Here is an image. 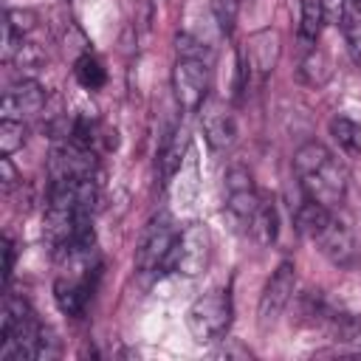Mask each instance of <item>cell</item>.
<instances>
[{
    "mask_svg": "<svg viewBox=\"0 0 361 361\" xmlns=\"http://www.w3.org/2000/svg\"><path fill=\"white\" fill-rule=\"evenodd\" d=\"M293 169H296V178L305 189V197H310L327 209H333L344 200L347 175L324 144H319V141L302 144L293 152Z\"/></svg>",
    "mask_w": 361,
    "mask_h": 361,
    "instance_id": "1",
    "label": "cell"
},
{
    "mask_svg": "<svg viewBox=\"0 0 361 361\" xmlns=\"http://www.w3.org/2000/svg\"><path fill=\"white\" fill-rule=\"evenodd\" d=\"M212 262V231L206 223L195 220L178 231V240L164 262V271L180 276H200Z\"/></svg>",
    "mask_w": 361,
    "mask_h": 361,
    "instance_id": "2",
    "label": "cell"
},
{
    "mask_svg": "<svg viewBox=\"0 0 361 361\" xmlns=\"http://www.w3.org/2000/svg\"><path fill=\"white\" fill-rule=\"evenodd\" d=\"M231 296L226 290H206L186 310V327L197 344L217 341L231 324Z\"/></svg>",
    "mask_w": 361,
    "mask_h": 361,
    "instance_id": "3",
    "label": "cell"
},
{
    "mask_svg": "<svg viewBox=\"0 0 361 361\" xmlns=\"http://www.w3.org/2000/svg\"><path fill=\"white\" fill-rule=\"evenodd\" d=\"M175 240H178V231L172 228L169 214H155L147 223L144 234H141V243H138V251H135V268L141 274L164 271V262H166Z\"/></svg>",
    "mask_w": 361,
    "mask_h": 361,
    "instance_id": "4",
    "label": "cell"
},
{
    "mask_svg": "<svg viewBox=\"0 0 361 361\" xmlns=\"http://www.w3.org/2000/svg\"><path fill=\"white\" fill-rule=\"evenodd\" d=\"M172 90L183 110H200L209 99V62L178 56L172 68Z\"/></svg>",
    "mask_w": 361,
    "mask_h": 361,
    "instance_id": "5",
    "label": "cell"
},
{
    "mask_svg": "<svg viewBox=\"0 0 361 361\" xmlns=\"http://www.w3.org/2000/svg\"><path fill=\"white\" fill-rule=\"evenodd\" d=\"M293 290H296V268H293V262L285 259V262L276 265V271L271 274V279H268V285L259 296V307H257L259 327L274 324L285 313V307L293 299Z\"/></svg>",
    "mask_w": 361,
    "mask_h": 361,
    "instance_id": "6",
    "label": "cell"
},
{
    "mask_svg": "<svg viewBox=\"0 0 361 361\" xmlns=\"http://www.w3.org/2000/svg\"><path fill=\"white\" fill-rule=\"evenodd\" d=\"M96 172V152L82 149L71 141H56L48 155V180L90 178Z\"/></svg>",
    "mask_w": 361,
    "mask_h": 361,
    "instance_id": "7",
    "label": "cell"
},
{
    "mask_svg": "<svg viewBox=\"0 0 361 361\" xmlns=\"http://www.w3.org/2000/svg\"><path fill=\"white\" fill-rule=\"evenodd\" d=\"M259 203H262V197L257 195L251 172L245 166H231L226 172V209H228V214L240 226H248L254 212L259 209Z\"/></svg>",
    "mask_w": 361,
    "mask_h": 361,
    "instance_id": "8",
    "label": "cell"
},
{
    "mask_svg": "<svg viewBox=\"0 0 361 361\" xmlns=\"http://www.w3.org/2000/svg\"><path fill=\"white\" fill-rule=\"evenodd\" d=\"M279 54H282V42H279V34L274 28H259L254 34H248L245 39V48H243V56L248 62V71L259 79H265L268 73H274L276 62H279Z\"/></svg>",
    "mask_w": 361,
    "mask_h": 361,
    "instance_id": "9",
    "label": "cell"
},
{
    "mask_svg": "<svg viewBox=\"0 0 361 361\" xmlns=\"http://www.w3.org/2000/svg\"><path fill=\"white\" fill-rule=\"evenodd\" d=\"M42 107H45V90L37 79H23L11 85L0 99L3 118H28V116H37Z\"/></svg>",
    "mask_w": 361,
    "mask_h": 361,
    "instance_id": "10",
    "label": "cell"
},
{
    "mask_svg": "<svg viewBox=\"0 0 361 361\" xmlns=\"http://www.w3.org/2000/svg\"><path fill=\"white\" fill-rule=\"evenodd\" d=\"M200 127H203V135L206 141L212 144V149H226L234 144L237 138V124H234V116L223 107V102L217 99H206L200 104Z\"/></svg>",
    "mask_w": 361,
    "mask_h": 361,
    "instance_id": "11",
    "label": "cell"
},
{
    "mask_svg": "<svg viewBox=\"0 0 361 361\" xmlns=\"http://www.w3.org/2000/svg\"><path fill=\"white\" fill-rule=\"evenodd\" d=\"M313 243L319 245V251L333 262V265H350L353 259H355V240H353V231L341 223V220H336V217H330V223L313 237Z\"/></svg>",
    "mask_w": 361,
    "mask_h": 361,
    "instance_id": "12",
    "label": "cell"
},
{
    "mask_svg": "<svg viewBox=\"0 0 361 361\" xmlns=\"http://www.w3.org/2000/svg\"><path fill=\"white\" fill-rule=\"evenodd\" d=\"M93 296V279L85 276H56L54 282V299L56 307L68 316H82L87 302Z\"/></svg>",
    "mask_w": 361,
    "mask_h": 361,
    "instance_id": "13",
    "label": "cell"
},
{
    "mask_svg": "<svg viewBox=\"0 0 361 361\" xmlns=\"http://www.w3.org/2000/svg\"><path fill=\"white\" fill-rule=\"evenodd\" d=\"M189 135L183 130H172L158 149V169H161V183H169L175 172H180L183 161L189 158Z\"/></svg>",
    "mask_w": 361,
    "mask_h": 361,
    "instance_id": "14",
    "label": "cell"
},
{
    "mask_svg": "<svg viewBox=\"0 0 361 361\" xmlns=\"http://www.w3.org/2000/svg\"><path fill=\"white\" fill-rule=\"evenodd\" d=\"M248 231L262 243V245H271L276 243L279 237V212L274 206V200H262L259 209L254 212L251 223H248Z\"/></svg>",
    "mask_w": 361,
    "mask_h": 361,
    "instance_id": "15",
    "label": "cell"
},
{
    "mask_svg": "<svg viewBox=\"0 0 361 361\" xmlns=\"http://www.w3.org/2000/svg\"><path fill=\"white\" fill-rule=\"evenodd\" d=\"M330 209L327 206H322V203H316V200H310V197H305V203L296 209V231L299 234H305V237H316L327 223H330Z\"/></svg>",
    "mask_w": 361,
    "mask_h": 361,
    "instance_id": "16",
    "label": "cell"
},
{
    "mask_svg": "<svg viewBox=\"0 0 361 361\" xmlns=\"http://www.w3.org/2000/svg\"><path fill=\"white\" fill-rule=\"evenodd\" d=\"M73 76H76V82H79L85 90H96V87H102V85L107 82L104 65H102L90 51H85L82 56H76V62H73Z\"/></svg>",
    "mask_w": 361,
    "mask_h": 361,
    "instance_id": "17",
    "label": "cell"
},
{
    "mask_svg": "<svg viewBox=\"0 0 361 361\" xmlns=\"http://www.w3.org/2000/svg\"><path fill=\"white\" fill-rule=\"evenodd\" d=\"M322 25H324V14H322L319 0H305L302 14H299V39L305 45H313L322 34Z\"/></svg>",
    "mask_w": 361,
    "mask_h": 361,
    "instance_id": "18",
    "label": "cell"
},
{
    "mask_svg": "<svg viewBox=\"0 0 361 361\" xmlns=\"http://www.w3.org/2000/svg\"><path fill=\"white\" fill-rule=\"evenodd\" d=\"M330 135L344 147L347 152H361V127L347 118V116H333L330 118Z\"/></svg>",
    "mask_w": 361,
    "mask_h": 361,
    "instance_id": "19",
    "label": "cell"
},
{
    "mask_svg": "<svg viewBox=\"0 0 361 361\" xmlns=\"http://www.w3.org/2000/svg\"><path fill=\"white\" fill-rule=\"evenodd\" d=\"M11 62L17 65V71H20V73H37V71L45 65V51H42L37 42L23 39V42L17 45V51H14Z\"/></svg>",
    "mask_w": 361,
    "mask_h": 361,
    "instance_id": "20",
    "label": "cell"
},
{
    "mask_svg": "<svg viewBox=\"0 0 361 361\" xmlns=\"http://www.w3.org/2000/svg\"><path fill=\"white\" fill-rule=\"evenodd\" d=\"M299 76H302L307 85H322V82L330 76V62H327V56H324L319 48H313V51L302 59Z\"/></svg>",
    "mask_w": 361,
    "mask_h": 361,
    "instance_id": "21",
    "label": "cell"
},
{
    "mask_svg": "<svg viewBox=\"0 0 361 361\" xmlns=\"http://www.w3.org/2000/svg\"><path fill=\"white\" fill-rule=\"evenodd\" d=\"M25 144V127L20 118H0V155H14Z\"/></svg>",
    "mask_w": 361,
    "mask_h": 361,
    "instance_id": "22",
    "label": "cell"
},
{
    "mask_svg": "<svg viewBox=\"0 0 361 361\" xmlns=\"http://www.w3.org/2000/svg\"><path fill=\"white\" fill-rule=\"evenodd\" d=\"M209 6H212L217 28L223 34H231L234 23H237V14H240V0H209Z\"/></svg>",
    "mask_w": 361,
    "mask_h": 361,
    "instance_id": "23",
    "label": "cell"
},
{
    "mask_svg": "<svg viewBox=\"0 0 361 361\" xmlns=\"http://www.w3.org/2000/svg\"><path fill=\"white\" fill-rule=\"evenodd\" d=\"M341 31H344V39H347V48H350V56L355 65H361V20L355 11H347L344 23H341Z\"/></svg>",
    "mask_w": 361,
    "mask_h": 361,
    "instance_id": "24",
    "label": "cell"
},
{
    "mask_svg": "<svg viewBox=\"0 0 361 361\" xmlns=\"http://www.w3.org/2000/svg\"><path fill=\"white\" fill-rule=\"evenodd\" d=\"M175 51H178L180 59H203V62H209V51H206V45H203L197 37L186 34V31L175 37Z\"/></svg>",
    "mask_w": 361,
    "mask_h": 361,
    "instance_id": "25",
    "label": "cell"
},
{
    "mask_svg": "<svg viewBox=\"0 0 361 361\" xmlns=\"http://www.w3.org/2000/svg\"><path fill=\"white\" fill-rule=\"evenodd\" d=\"M6 23L14 28V34L25 37V34H31L37 28V14L31 8H8L6 11Z\"/></svg>",
    "mask_w": 361,
    "mask_h": 361,
    "instance_id": "26",
    "label": "cell"
},
{
    "mask_svg": "<svg viewBox=\"0 0 361 361\" xmlns=\"http://www.w3.org/2000/svg\"><path fill=\"white\" fill-rule=\"evenodd\" d=\"M319 6H322V14H324V23L341 28V23H344V17L350 11L347 8V0H319Z\"/></svg>",
    "mask_w": 361,
    "mask_h": 361,
    "instance_id": "27",
    "label": "cell"
},
{
    "mask_svg": "<svg viewBox=\"0 0 361 361\" xmlns=\"http://www.w3.org/2000/svg\"><path fill=\"white\" fill-rule=\"evenodd\" d=\"M152 17H155V6H152V0H138L135 3V14H133V25H135V31H149L152 28Z\"/></svg>",
    "mask_w": 361,
    "mask_h": 361,
    "instance_id": "28",
    "label": "cell"
},
{
    "mask_svg": "<svg viewBox=\"0 0 361 361\" xmlns=\"http://www.w3.org/2000/svg\"><path fill=\"white\" fill-rule=\"evenodd\" d=\"M14 186H20V172L11 164V155H0V189L11 192Z\"/></svg>",
    "mask_w": 361,
    "mask_h": 361,
    "instance_id": "29",
    "label": "cell"
},
{
    "mask_svg": "<svg viewBox=\"0 0 361 361\" xmlns=\"http://www.w3.org/2000/svg\"><path fill=\"white\" fill-rule=\"evenodd\" d=\"M14 259H17L14 243H11V237H3V288H8V282H11V274H14Z\"/></svg>",
    "mask_w": 361,
    "mask_h": 361,
    "instance_id": "30",
    "label": "cell"
},
{
    "mask_svg": "<svg viewBox=\"0 0 361 361\" xmlns=\"http://www.w3.org/2000/svg\"><path fill=\"white\" fill-rule=\"evenodd\" d=\"M214 355H217V358H234V355H237V358H251V350L240 347V344L231 338V341H228V344H223V347H220Z\"/></svg>",
    "mask_w": 361,
    "mask_h": 361,
    "instance_id": "31",
    "label": "cell"
},
{
    "mask_svg": "<svg viewBox=\"0 0 361 361\" xmlns=\"http://www.w3.org/2000/svg\"><path fill=\"white\" fill-rule=\"evenodd\" d=\"M355 8H358V11H361V0H355Z\"/></svg>",
    "mask_w": 361,
    "mask_h": 361,
    "instance_id": "32",
    "label": "cell"
}]
</instances>
